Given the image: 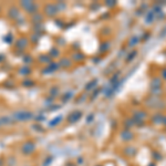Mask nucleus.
I'll list each match as a JSON object with an SVG mask.
<instances>
[{"mask_svg": "<svg viewBox=\"0 0 166 166\" xmlns=\"http://www.w3.org/2000/svg\"><path fill=\"white\" fill-rule=\"evenodd\" d=\"M33 117V114L31 112H27V111H20L13 114V120L17 121H29Z\"/></svg>", "mask_w": 166, "mask_h": 166, "instance_id": "f257e3e1", "label": "nucleus"}, {"mask_svg": "<svg viewBox=\"0 0 166 166\" xmlns=\"http://www.w3.org/2000/svg\"><path fill=\"white\" fill-rule=\"evenodd\" d=\"M35 143H32V142H26L21 147V151L24 155L32 154V153L35 152Z\"/></svg>", "mask_w": 166, "mask_h": 166, "instance_id": "f03ea898", "label": "nucleus"}, {"mask_svg": "<svg viewBox=\"0 0 166 166\" xmlns=\"http://www.w3.org/2000/svg\"><path fill=\"white\" fill-rule=\"evenodd\" d=\"M81 112H73L72 114L70 115V117H69V121L71 122V123H75V122L78 121V120L81 119Z\"/></svg>", "mask_w": 166, "mask_h": 166, "instance_id": "7ed1b4c3", "label": "nucleus"}, {"mask_svg": "<svg viewBox=\"0 0 166 166\" xmlns=\"http://www.w3.org/2000/svg\"><path fill=\"white\" fill-rule=\"evenodd\" d=\"M12 123V120L10 119V117H1L0 119V126H3V125H9V124Z\"/></svg>", "mask_w": 166, "mask_h": 166, "instance_id": "20e7f679", "label": "nucleus"}, {"mask_svg": "<svg viewBox=\"0 0 166 166\" xmlns=\"http://www.w3.org/2000/svg\"><path fill=\"white\" fill-rule=\"evenodd\" d=\"M61 121H62V116L60 115V116L56 117V119H54L52 122H50V126H56V124L60 123Z\"/></svg>", "mask_w": 166, "mask_h": 166, "instance_id": "39448f33", "label": "nucleus"}, {"mask_svg": "<svg viewBox=\"0 0 166 166\" xmlns=\"http://www.w3.org/2000/svg\"><path fill=\"white\" fill-rule=\"evenodd\" d=\"M3 165V161H1V159H0V166Z\"/></svg>", "mask_w": 166, "mask_h": 166, "instance_id": "423d86ee", "label": "nucleus"}]
</instances>
